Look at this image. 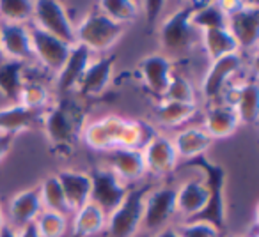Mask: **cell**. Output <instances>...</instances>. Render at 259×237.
Masks as SVG:
<instances>
[{"label": "cell", "mask_w": 259, "mask_h": 237, "mask_svg": "<svg viewBox=\"0 0 259 237\" xmlns=\"http://www.w3.org/2000/svg\"><path fill=\"white\" fill-rule=\"evenodd\" d=\"M83 140L94 151H112V149L124 147L142 151L149 144L156 131L142 121H126L121 117L98 118L82 131Z\"/></svg>", "instance_id": "obj_1"}, {"label": "cell", "mask_w": 259, "mask_h": 237, "mask_svg": "<svg viewBox=\"0 0 259 237\" xmlns=\"http://www.w3.org/2000/svg\"><path fill=\"white\" fill-rule=\"evenodd\" d=\"M41 124L50 144L66 152L83 131V110L76 101L62 99L50 110H45Z\"/></svg>", "instance_id": "obj_2"}, {"label": "cell", "mask_w": 259, "mask_h": 237, "mask_svg": "<svg viewBox=\"0 0 259 237\" xmlns=\"http://www.w3.org/2000/svg\"><path fill=\"white\" fill-rule=\"evenodd\" d=\"M201 2H190L185 4L183 8H180L178 11H174L170 16H167L163 20V23L160 25L158 39L162 44L165 57H180L185 55L187 51H190L195 44L201 39V32L192 25V15L199 8Z\"/></svg>", "instance_id": "obj_3"}, {"label": "cell", "mask_w": 259, "mask_h": 237, "mask_svg": "<svg viewBox=\"0 0 259 237\" xmlns=\"http://www.w3.org/2000/svg\"><path fill=\"white\" fill-rule=\"evenodd\" d=\"M188 165L201 170L204 177V184L208 188V204L206 207L188 221H202L211 225L219 232L226 228V202H224V183H226V172L220 165L211 163L204 154L194 159H188Z\"/></svg>", "instance_id": "obj_4"}, {"label": "cell", "mask_w": 259, "mask_h": 237, "mask_svg": "<svg viewBox=\"0 0 259 237\" xmlns=\"http://www.w3.org/2000/svg\"><path fill=\"white\" fill-rule=\"evenodd\" d=\"M122 34H124V25L112 22L96 9L75 27V44L85 46L91 53L107 51L121 39Z\"/></svg>", "instance_id": "obj_5"}, {"label": "cell", "mask_w": 259, "mask_h": 237, "mask_svg": "<svg viewBox=\"0 0 259 237\" xmlns=\"http://www.w3.org/2000/svg\"><path fill=\"white\" fill-rule=\"evenodd\" d=\"M148 188H130L122 202L107 216V228L110 237H135L142 226L144 218V197Z\"/></svg>", "instance_id": "obj_6"}, {"label": "cell", "mask_w": 259, "mask_h": 237, "mask_svg": "<svg viewBox=\"0 0 259 237\" xmlns=\"http://www.w3.org/2000/svg\"><path fill=\"white\" fill-rule=\"evenodd\" d=\"M34 27L59 37L68 44H75V25L62 4L54 0H37L32 11Z\"/></svg>", "instance_id": "obj_7"}, {"label": "cell", "mask_w": 259, "mask_h": 237, "mask_svg": "<svg viewBox=\"0 0 259 237\" xmlns=\"http://www.w3.org/2000/svg\"><path fill=\"white\" fill-rule=\"evenodd\" d=\"M91 179V195L89 202L101 209L105 214H110L122 202L130 191L128 184H124L110 168H93L89 172Z\"/></svg>", "instance_id": "obj_8"}, {"label": "cell", "mask_w": 259, "mask_h": 237, "mask_svg": "<svg viewBox=\"0 0 259 237\" xmlns=\"http://www.w3.org/2000/svg\"><path fill=\"white\" fill-rule=\"evenodd\" d=\"M176 212V188L162 186L149 190L144 197V218L142 226L148 233L165 228Z\"/></svg>", "instance_id": "obj_9"}, {"label": "cell", "mask_w": 259, "mask_h": 237, "mask_svg": "<svg viewBox=\"0 0 259 237\" xmlns=\"http://www.w3.org/2000/svg\"><path fill=\"white\" fill-rule=\"evenodd\" d=\"M227 30L236 41L240 51H250L259 41V8L254 2H247L236 13L227 16Z\"/></svg>", "instance_id": "obj_10"}, {"label": "cell", "mask_w": 259, "mask_h": 237, "mask_svg": "<svg viewBox=\"0 0 259 237\" xmlns=\"http://www.w3.org/2000/svg\"><path fill=\"white\" fill-rule=\"evenodd\" d=\"M30 44H32V57L41 62L45 69L59 73L71 51V44L64 43L59 37L47 34L39 29H30Z\"/></svg>", "instance_id": "obj_11"}, {"label": "cell", "mask_w": 259, "mask_h": 237, "mask_svg": "<svg viewBox=\"0 0 259 237\" xmlns=\"http://www.w3.org/2000/svg\"><path fill=\"white\" fill-rule=\"evenodd\" d=\"M241 53H231L211 62L202 80V94L208 101H217L229 87V80L243 68Z\"/></svg>", "instance_id": "obj_12"}, {"label": "cell", "mask_w": 259, "mask_h": 237, "mask_svg": "<svg viewBox=\"0 0 259 237\" xmlns=\"http://www.w3.org/2000/svg\"><path fill=\"white\" fill-rule=\"evenodd\" d=\"M142 158H144L146 173H153V175H165L174 166L178 165V154L174 151L172 140L165 135L156 133L155 137L149 140V144L142 149Z\"/></svg>", "instance_id": "obj_13"}, {"label": "cell", "mask_w": 259, "mask_h": 237, "mask_svg": "<svg viewBox=\"0 0 259 237\" xmlns=\"http://www.w3.org/2000/svg\"><path fill=\"white\" fill-rule=\"evenodd\" d=\"M107 168H110L124 184L141 181L146 175V165L141 151L117 147L107 152Z\"/></svg>", "instance_id": "obj_14"}, {"label": "cell", "mask_w": 259, "mask_h": 237, "mask_svg": "<svg viewBox=\"0 0 259 237\" xmlns=\"http://www.w3.org/2000/svg\"><path fill=\"white\" fill-rule=\"evenodd\" d=\"M172 73V61L163 53H153L139 64V75H141L144 85L160 97H163L165 94Z\"/></svg>", "instance_id": "obj_15"}, {"label": "cell", "mask_w": 259, "mask_h": 237, "mask_svg": "<svg viewBox=\"0 0 259 237\" xmlns=\"http://www.w3.org/2000/svg\"><path fill=\"white\" fill-rule=\"evenodd\" d=\"M0 46L6 58L27 62L32 57L30 29L18 23H0Z\"/></svg>", "instance_id": "obj_16"}, {"label": "cell", "mask_w": 259, "mask_h": 237, "mask_svg": "<svg viewBox=\"0 0 259 237\" xmlns=\"http://www.w3.org/2000/svg\"><path fill=\"white\" fill-rule=\"evenodd\" d=\"M114 55H107V57H100L96 61H91L87 69L83 71V76L78 83V92L83 97H93L100 96L112 80V71H114Z\"/></svg>", "instance_id": "obj_17"}, {"label": "cell", "mask_w": 259, "mask_h": 237, "mask_svg": "<svg viewBox=\"0 0 259 237\" xmlns=\"http://www.w3.org/2000/svg\"><path fill=\"white\" fill-rule=\"evenodd\" d=\"M91 57H93V53L85 46L73 44L64 66L57 73V82L55 83H57V89L61 92H69V90H75L78 87L83 71H85L91 62Z\"/></svg>", "instance_id": "obj_18"}, {"label": "cell", "mask_w": 259, "mask_h": 237, "mask_svg": "<svg viewBox=\"0 0 259 237\" xmlns=\"http://www.w3.org/2000/svg\"><path fill=\"white\" fill-rule=\"evenodd\" d=\"M240 126V118L231 104L215 103L204 113V128L202 130L209 135L211 140L215 138H227Z\"/></svg>", "instance_id": "obj_19"}, {"label": "cell", "mask_w": 259, "mask_h": 237, "mask_svg": "<svg viewBox=\"0 0 259 237\" xmlns=\"http://www.w3.org/2000/svg\"><path fill=\"white\" fill-rule=\"evenodd\" d=\"M41 212H43V205H41L37 190L20 191L9 202V218H11V226L15 230L34 223Z\"/></svg>", "instance_id": "obj_20"}, {"label": "cell", "mask_w": 259, "mask_h": 237, "mask_svg": "<svg viewBox=\"0 0 259 237\" xmlns=\"http://www.w3.org/2000/svg\"><path fill=\"white\" fill-rule=\"evenodd\" d=\"M57 181L62 188V193L66 197L71 212L80 209L89 202L91 195V179L87 172H80V170H62L59 172Z\"/></svg>", "instance_id": "obj_21"}, {"label": "cell", "mask_w": 259, "mask_h": 237, "mask_svg": "<svg viewBox=\"0 0 259 237\" xmlns=\"http://www.w3.org/2000/svg\"><path fill=\"white\" fill-rule=\"evenodd\" d=\"M208 188L202 179L187 181L181 188L176 190V212L183 214L185 218L192 219L197 216L208 204Z\"/></svg>", "instance_id": "obj_22"}, {"label": "cell", "mask_w": 259, "mask_h": 237, "mask_svg": "<svg viewBox=\"0 0 259 237\" xmlns=\"http://www.w3.org/2000/svg\"><path fill=\"white\" fill-rule=\"evenodd\" d=\"M45 110H30L23 104L15 103L6 108H0V133L16 135L20 131L30 130L43 121Z\"/></svg>", "instance_id": "obj_23"}, {"label": "cell", "mask_w": 259, "mask_h": 237, "mask_svg": "<svg viewBox=\"0 0 259 237\" xmlns=\"http://www.w3.org/2000/svg\"><path fill=\"white\" fill-rule=\"evenodd\" d=\"M231 106L234 108L240 124H255L259 115V89L255 82H245L240 87H233L231 89Z\"/></svg>", "instance_id": "obj_24"}, {"label": "cell", "mask_w": 259, "mask_h": 237, "mask_svg": "<svg viewBox=\"0 0 259 237\" xmlns=\"http://www.w3.org/2000/svg\"><path fill=\"white\" fill-rule=\"evenodd\" d=\"M170 140H172L178 158H183L187 161L204 154L213 142L202 128H185V130L178 131Z\"/></svg>", "instance_id": "obj_25"}, {"label": "cell", "mask_w": 259, "mask_h": 237, "mask_svg": "<svg viewBox=\"0 0 259 237\" xmlns=\"http://www.w3.org/2000/svg\"><path fill=\"white\" fill-rule=\"evenodd\" d=\"M71 233L73 237H93L100 233L107 225V214L93 202H87L73 212Z\"/></svg>", "instance_id": "obj_26"}, {"label": "cell", "mask_w": 259, "mask_h": 237, "mask_svg": "<svg viewBox=\"0 0 259 237\" xmlns=\"http://www.w3.org/2000/svg\"><path fill=\"white\" fill-rule=\"evenodd\" d=\"M25 62L9 61L6 58L0 64V94L13 101V104L18 103L20 92L25 83Z\"/></svg>", "instance_id": "obj_27"}, {"label": "cell", "mask_w": 259, "mask_h": 237, "mask_svg": "<svg viewBox=\"0 0 259 237\" xmlns=\"http://www.w3.org/2000/svg\"><path fill=\"white\" fill-rule=\"evenodd\" d=\"M199 43L202 44L206 55L213 61L217 58H222L226 55L231 53H240L238 50L236 41L233 39V36L229 34L227 29H209V30H202L201 32V39Z\"/></svg>", "instance_id": "obj_28"}, {"label": "cell", "mask_w": 259, "mask_h": 237, "mask_svg": "<svg viewBox=\"0 0 259 237\" xmlns=\"http://www.w3.org/2000/svg\"><path fill=\"white\" fill-rule=\"evenodd\" d=\"M197 111V104H185L176 103V101H167L162 99V103L156 106L155 118L160 126L167 128H178L190 121Z\"/></svg>", "instance_id": "obj_29"}, {"label": "cell", "mask_w": 259, "mask_h": 237, "mask_svg": "<svg viewBox=\"0 0 259 237\" xmlns=\"http://www.w3.org/2000/svg\"><path fill=\"white\" fill-rule=\"evenodd\" d=\"M37 191H39L43 211L57 212V214H62V216H66V218H68V214H71V209H69L68 202H66L62 188L55 175L47 177V179L41 183Z\"/></svg>", "instance_id": "obj_30"}, {"label": "cell", "mask_w": 259, "mask_h": 237, "mask_svg": "<svg viewBox=\"0 0 259 237\" xmlns=\"http://www.w3.org/2000/svg\"><path fill=\"white\" fill-rule=\"evenodd\" d=\"M190 22L199 32L209 29H227V16L219 8V2H206V4L201 2L192 15Z\"/></svg>", "instance_id": "obj_31"}, {"label": "cell", "mask_w": 259, "mask_h": 237, "mask_svg": "<svg viewBox=\"0 0 259 237\" xmlns=\"http://www.w3.org/2000/svg\"><path fill=\"white\" fill-rule=\"evenodd\" d=\"M98 11L103 13L112 22L124 25V23L134 22L141 15V4L130 2V0H101L98 4Z\"/></svg>", "instance_id": "obj_32"}, {"label": "cell", "mask_w": 259, "mask_h": 237, "mask_svg": "<svg viewBox=\"0 0 259 237\" xmlns=\"http://www.w3.org/2000/svg\"><path fill=\"white\" fill-rule=\"evenodd\" d=\"M34 2L30 0H2L0 2V18L2 23H18L25 25L32 20Z\"/></svg>", "instance_id": "obj_33"}, {"label": "cell", "mask_w": 259, "mask_h": 237, "mask_svg": "<svg viewBox=\"0 0 259 237\" xmlns=\"http://www.w3.org/2000/svg\"><path fill=\"white\" fill-rule=\"evenodd\" d=\"M163 99L185 104H195V89L187 76L174 71L172 76H170L169 85H167L165 94H163Z\"/></svg>", "instance_id": "obj_34"}, {"label": "cell", "mask_w": 259, "mask_h": 237, "mask_svg": "<svg viewBox=\"0 0 259 237\" xmlns=\"http://www.w3.org/2000/svg\"><path fill=\"white\" fill-rule=\"evenodd\" d=\"M41 237H62L68 230V218L57 212L43 211L34 221Z\"/></svg>", "instance_id": "obj_35"}, {"label": "cell", "mask_w": 259, "mask_h": 237, "mask_svg": "<svg viewBox=\"0 0 259 237\" xmlns=\"http://www.w3.org/2000/svg\"><path fill=\"white\" fill-rule=\"evenodd\" d=\"M18 103L23 104L25 108H30V110H45V104L48 103L47 87L37 82H27L25 80Z\"/></svg>", "instance_id": "obj_36"}, {"label": "cell", "mask_w": 259, "mask_h": 237, "mask_svg": "<svg viewBox=\"0 0 259 237\" xmlns=\"http://www.w3.org/2000/svg\"><path fill=\"white\" fill-rule=\"evenodd\" d=\"M176 230L180 237H220L219 230L202 221H185Z\"/></svg>", "instance_id": "obj_37"}, {"label": "cell", "mask_w": 259, "mask_h": 237, "mask_svg": "<svg viewBox=\"0 0 259 237\" xmlns=\"http://www.w3.org/2000/svg\"><path fill=\"white\" fill-rule=\"evenodd\" d=\"M142 8L146 9V15H148L149 22H153V20L160 15V11L163 9V2H146Z\"/></svg>", "instance_id": "obj_38"}, {"label": "cell", "mask_w": 259, "mask_h": 237, "mask_svg": "<svg viewBox=\"0 0 259 237\" xmlns=\"http://www.w3.org/2000/svg\"><path fill=\"white\" fill-rule=\"evenodd\" d=\"M13 140H15V135L9 133H0V159H4V156L9 152L13 145Z\"/></svg>", "instance_id": "obj_39"}, {"label": "cell", "mask_w": 259, "mask_h": 237, "mask_svg": "<svg viewBox=\"0 0 259 237\" xmlns=\"http://www.w3.org/2000/svg\"><path fill=\"white\" fill-rule=\"evenodd\" d=\"M16 237H41L39 233H37V228L34 223H30V225L23 226V228L16 230Z\"/></svg>", "instance_id": "obj_40"}, {"label": "cell", "mask_w": 259, "mask_h": 237, "mask_svg": "<svg viewBox=\"0 0 259 237\" xmlns=\"http://www.w3.org/2000/svg\"><path fill=\"white\" fill-rule=\"evenodd\" d=\"M153 237H180V233H178V230L172 228V226H165V228L158 230Z\"/></svg>", "instance_id": "obj_41"}, {"label": "cell", "mask_w": 259, "mask_h": 237, "mask_svg": "<svg viewBox=\"0 0 259 237\" xmlns=\"http://www.w3.org/2000/svg\"><path fill=\"white\" fill-rule=\"evenodd\" d=\"M0 237H16V230L11 225H4L0 230Z\"/></svg>", "instance_id": "obj_42"}, {"label": "cell", "mask_w": 259, "mask_h": 237, "mask_svg": "<svg viewBox=\"0 0 259 237\" xmlns=\"http://www.w3.org/2000/svg\"><path fill=\"white\" fill-rule=\"evenodd\" d=\"M4 216H2V209H0V230H2V226H4Z\"/></svg>", "instance_id": "obj_43"}, {"label": "cell", "mask_w": 259, "mask_h": 237, "mask_svg": "<svg viewBox=\"0 0 259 237\" xmlns=\"http://www.w3.org/2000/svg\"><path fill=\"white\" fill-rule=\"evenodd\" d=\"M6 61V55H4V51H2V46H0V64Z\"/></svg>", "instance_id": "obj_44"}, {"label": "cell", "mask_w": 259, "mask_h": 237, "mask_svg": "<svg viewBox=\"0 0 259 237\" xmlns=\"http://www.w3.org/2000/svg\"><path fill=\"white\" fill-rule=\"evenodd\" d=\"M135 237H137V235H135ZM139 237H153V235H151V233H144V235H139Z\"/></svg>", "instance_id": "obj_45"}, {"label": "cell", "mask_w": 259, "mask_h": 237, "mask_svg": "<svg viewBox=\"0 0 259 237\" xmlns=\"http://www.w3.org/2000/svg\"><path fill=\"white\" fill-rule=\"evenodd\" d=\"M236 237H240V235H236Z\"/></svg>", "instance_id": "obj_46"}]
</instances>
